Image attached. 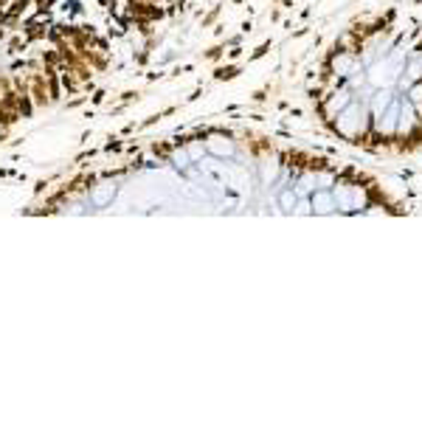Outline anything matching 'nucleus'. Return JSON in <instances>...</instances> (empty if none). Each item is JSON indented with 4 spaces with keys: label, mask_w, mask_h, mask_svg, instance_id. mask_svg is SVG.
<instances>
[{
    "label": "nucleus",
    "mask_w": 422,
    "mask_h": 422,
    "mask_svg": "<svg viewBox=\"0 0 422 422\" xmlns=\"http://www.w3.org/2000/svg\"><path fill=\"white\" fill-rule=\"evenodd\" d=\"M406 60H408L406 48L391 46L389 54H383L380 60L366 65V85L374 88V90L377 88H397V82H400V76L406 70Z\"/></svg>",
    "instance_id": "obj_1"
},
{
    "label": "nucleus",
    "mask_w": 422,
    "mask_h": 422,
    "mask_svg": "<svg viewBox=\"0 0 422 422\" xmlns=\"http://www.w3.org/2000/svg\"><path fill=\"white\" fill-rule=\"evenodd\" d=\"M369 119H371V116H369V105L355 96V99L335 116V124H338V132H341V135H347V138H358V135L366 132Z\"/></svg>",
    "instance_id": "obj_2"
},
{
    "label": "nucleus",
    "mask_w": 422,
    "mask_h": 422,
    "mask_svg": "<svg viewBox=\"0 0 422 422\" xmlns=\"http://www.w3.org/2000/svg\"><path fill=\"white\" fill-rule=\"evenodd\" d=\"M332 197H335V206L341 211H363L366 203H369V194L361 186H347V183H335L332 189Z\"/></svg>",
    "instance_id": "obj_3"
},
{
    "label": "nucleus",
    "mask_w": 422,
    "mask_h": 422,
    "mask_svg": "<svg viewBox=\"0 0 422 422\" xmlns=\"http://www.w3.org/2000/svg\"><path fill=\"white\" fill-rule=\"evenodd\" d=\"M397 119H400V96H394L391 105L374 119V130L380 135H394L397 132Z\"/></svg>",
    "instance_id": "obj_4"
},
{
    "label": "nucleus",
    "mask_w": 422,
    "mask_h": 422,
    "mask_svg": "<svg viewBox=\"0 0 422 422\" xmlns=\"http://www.w3.org/2000/svg\"><path fill=\"white\" fill-rule=\"evenodd\" d=\"M420 124L417 107L408 102V96H400V119H397V132H414V127Z\"/></svg>",
    "instance_id": "obj_5"
},
{
    "label": "nucleus",
    "mask_w": 422,
    "mask_h": 422,
    "mask_svg": "<svg viewBox=\"0 0 422 422\" xmlns=\"http://www.w3.org/2000/svg\"><path fill=\"white\" fill-rule=\"evenodd\" d=\"M361 68H366L355 54H338L335 60H332V70L338 73V76H344V79H349L355 70H361Z\"/></svg>",
    "instance_id": "obj_6"
},
{
    "label": "nucleus",
    "mask_w": 422,
    "mask_h": 422,
    "mask_svg": "<svg viewBox=\"0 0 422 422\" xmlns=\"http://www.w3.org/2000/svg\"><path fill=\"white\" fill-rule=\"evenodd\" d=\"M310 206H312V211H315V214H332V211L338 209V206H335V197H332V191H329V189L312 191Z\"/></svg>",
    "instance_id": "obj_7"
},
{
    "label": "nucleus",
    "mask_w": 422,
    "mask_h": 422,
    "mask_svg": "<svg viewBox=\"0 0 422 422\" xmlns=\"http://www.w3.org/2000/svg\"><path fill=\"white\" fill-rule=\"evenodd\" d=\"M391 46H394V43H391V37H383V34H377V37H374V40L366 46V60H363V62L369 65V62L380 60L383 54H389V48H391Z\"/></svg>",
    "instance_id": "obj_8"
},
{
    "label": "nucleus",
    "mask_w": 422,
    "mask_h": 422,
    "mask_svg": "<svg viewBox=\"0 0 422 422\" xmlns=\"http://www.w3.org/2000/svg\"><path fill=\"white\" fill-rule=\"evenodd\" d=\"M352 99H355V96H352V88H341V90H338V93L327 102V116H329V119H335V116H338V113H341V110H344Z\"/></svg>",
    "instance_id": "obj_9"
},
{
    "label": "nucleus",
    "mask_w": 422,
    "mask_h": 422,
    "mask_svg": "<svg viewBox=\"0 0 422 422\" xmlns=\"http://www.w3.org/2000/svg\"><path fill=\"white\" fill-rule=\"evenodd\" d=\"M406 96H408V102L417 107V113H422V85L420 82H414V85L406 90Z\"/></svg>",
    "instance_id": "obj_10"
},
{
    "label": "nucleus",
    "mask_w": 422,
    "mask_h": 422,
    "mask_svg": "<svg viewBox=\"0 0 422 422\" xmlns=\"http://www.w3.org/2000/svg\"><path fill=\"white\" fill-rule=\"evenodd\" d=\"M296 203H299V200H296V194H293V191H285V194H282V206H285V211H293V209H296Z\"/></svg>",
    "instance_id": "obj_11"
}]
</instances>
